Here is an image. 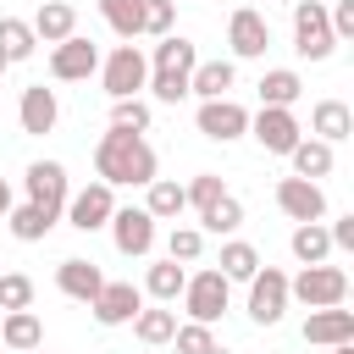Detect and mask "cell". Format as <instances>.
Returning a JSON list of instances; mask_svg holds the SVG:
<instances>
[{"label":"cell","mask_w":354,"mask_h":354,"mask_svg":"<svg viewBox=\"0 0 354 354\" xmlns=\"http://www.w3.org/2000/svg\"><path fill=\"white\" fill-rule=\"evenodd\" d=\"M55 288H61L66 299H77V304H94V293L105 288V271H100L94 260H77V254H72V260L55 266Z\"/></svg>","instance_id":"18"},{"label":"cell","mask_w":354,"mask_h":354,"mask_svg":"<svg viewBox=\"0 0 354 354\" xmlns=\"http://www.w3.org/2000/svg\"><path fill=\"white\" fill-rule=\"evenodd\" d=\"M17 122H22V133H33V138L55 133V122H61L55 88H44V83H28V88H22V105H17Z\"/></svg>","instance_id":"17"},{"label":"cell","mask_w":354,"mask_h":354,"mask_svg":"<svg viewBox=\"0 0 354 354\" xmlns=\"http://www.w3.org/2000/svg\"><path fill=\"white\" fill-rule=\"evenodd\" d=\"M183 194H188V205H194V210H205V205H216V199L227 194V183H221L216 171H199V177H188V183H183Z\"/></svg>","instance_id":"38"},{"label":"cell","mask_w":354,"mask_h":354,"mask_svg":"<svg viewBox=\"0 0 354 354\" xmlns=\"http://www.w3.org/2000/svg\"><path fill=\"white\" fill-rule=\"evenodd\" d=\"M326 238H332V249H354V216H337L326 227Z\"/></svg>","instance_id":"42"},{"label":"cell","mask_w":354,"mask_h":354,"mask_svg":"<svg viewBox=\"0 0 354 354\" xmlns=\"http://www.w3.org/2000/svg\"><path fill=\"white\" fill-rule=\"evenodd\" d=\"M293 50L304 61H326L337 50L332 39V22H326V0H299L293 6Z\"/></svg>","instance_id":"6"},{"label":"cell","mask_w":354,"mask_h":354,"mask_svg":"<svg viewBox=\"0 0 354 354\" xmlns=\"http://www.w3.org/2000/svg\"><path fill=\"white\" fill-rule=\"evenodd\" d=\"M299 94H304V77H299L293 66H271V72L260 77V105H282V111H293Z\"/></svg>","instance_id":"30"},{"label":"cell","mask_w":354,"mask_h":354,"mask_svg":"<svg viewBox=\"0 0 354 354\" xmlns=\"http://www.w3.org/2000/svg\"><path fill=\"white\" fill-rule=\"evenodd\" d=\"M288 249H293L299 266H326V260H332V238H326L321 221H299L293 238H288Z\"/></svg>","instance_id":"28"},{"label":"cell","mask_w":354,"mask_h":354,"mask_svg":"<svg viewBox=\"0 0 354 354\" xmlns=\"http://www.w3.org/2000/svg\"><path fill=\"white\" fill-rule=\"evenodd\" d=\"M0 50H6V61L17 66V61H28V55L39 50V39H33V28H28L22 17H0Z\"/></svg>","instance_id":"33"},{"label":"cell","mask_w":354,"mask_h":354,"mask_svg":"<svg viewBox=\"0 0 354 354\" xmlns=\"http://www.w3.org/2000/svg\"><path fill=\"white\" fill-rule=\"evenodd\" d=\"M183 282H188V266H177V260H155V266L144 271V299H155V304H177V299H183Z\"/></svg>","instance_id":"25"},{"label":"cell","mask_w":354,"mask_h":354,"mask_svg":"<svg viewBox=\"0 0 354 354\" xmlns=\"http://www.w3.org/2000/svg\"><path fill=\"white\" fill-rule=\"evenodd\" d=\"M22 183H28V205H39L50 216H61L66 199H72V183H66V166L61 160H33Z\"/></svg>","instance_id":"12"},{"label":"cell","mask_w":354,"mask_h":354,"mask_svg":"<svg viewBox=\"0 0 354 354\" xmlns=\"http://www.w3.org/2000/svg\"><path fill=\"white\" fill-rule=\"evenodd\" d=\"M55 221H61V216H50V210H39V205H11V210H6V227H11L17 243H39V238H50Z\"/></svg>","instance_id":"31"},{"label":"cell","mask_w":354,"mask_h":354,"mask_svg":"<svg viewBox=\"0 0 354 354\" xmlns=\"http://www.w3.org/2000/svg\"><path fill=\"white\" fill-rule=\"evenodd\" d=\"M171 17H177V0H144V33L149 39H166Z\"/></svg>","instance_id":"40"},{"label":"cell","mask_w":354,"mask_h":354,"mask_svg":"<svg viewBox=\"0 0 354 354\" xmlns=\"http://www.w3.org/2000/svg\"><path fill=\"white\" fill-rule=\"evenodd\" d=\"M348 133H354V111H348L343 100H315V111H310V138L343 144Z\"/></svg>","instance_id":"22"},{"label":"cell","mask_w":354,"mask_h":354,"mask_svg":"<svg viewBox=\"0 0 354 354\" xmlns=\"http://www.w3.org/2000/svg\"><path fill=\"white\" fill-rule=\"evenodd\" d=\"M199 66V44L194 39H183V33H166L155 50H149V94L160 100V105H177V100H188V72Z\"/></svg>","instance_id":"2"},{"label":"cell","mask_w":354,"mask_h":354,"mask_svg":"<svg viewBox=\"0 0 354 354\" xmlns=\"http://www.w3.org/2000/svg\"><path fill=\"white\" fill-rule=\"evenodd\" d=\"M94 72H100V44H94V39L72 33V39H61V44L50 50V77H55V83H83V77H94Z\"/></svg>","instance_id":"10"},{"label":"cell","mask_w":354,"mask_h":354,"mask_svg":"<svg viewBox=\"0 0 354 354\" xmlns=\"http://www.w3.org/2000/svg\"><path fill=\"white\" fill-rule=\"evenodd\" d=\"M249 133H254V144H260L266 155H288V149L304 138L299 116H293V111H282V105H260V111L249 116Z\"/></svg>","instance_id":"8"},{"label":"cell","mask_w":354,"mask_h":354,"mask_svg":"<svg viewBox=\"0 0 354 354\" xmlns=\"http://www.w3.org/2000/svg\"><path fill=\"white\" fill-rule=\"evenodd\" d=\"M227 304H232V282L210 266V271H194L188 282H183V310H188V321H199V326H216L221 315H227Z\"/></svg>","instance_id":"5"},{"label":"cell","mask_w":354,"mask_h":354,"mask_svg":"<svg viewBox=\"0 0 354 354\" xmlns=\"http://www.w3.org/2000/svg\"><path fill=\"white\" fill-rule=\"evenodd\" d=\"M6 210H11V183L0 177V221H6Z\"/></svg>","instance_id":"43"},{"label":"cell","mask_w":354,"mask_h":354,"mask_svg":"<svg viewBox=\"0 0 354 354\" xmlns=\"http://www.w3.org/2000/svg\"><path fill=\"white\" fill-rule=\"evenodd\" d=\"M288 299H299L304 310H337L348 299V271L343 266H304L299 277H288Z\"/></svg>","instance_id":"3"},{"label":"cell","mask_w":354,"mask_h":354,"mask_svg":"<svg viewBox=\"0 0 354 354\" xmlns=\"http://www.w3.org/2000/svg\"><path fill=\"white\" fill-rule=\"evenodd\" d=\"M227 282H249L254 271H260V249L254 243H243V238H227L221 243V266H216Z\"/></svg>","instance_id":"32"},{"label":"cell","mask_w":354,"mask_h":354,"mask_svg":"<svg viewBox=\"0 0 354 354\" xmlns=\"http://www.w3.org/2000/svg\"><path fill=\"white\" fill-rule=\"evenodd\" d=\"M232 83H238V66L232 61H199L188 72V94H199V100H227Z\"/></svg>","instance_id":"24"},{"label":"cell","mask_w":354,"mask_h":354,"mask_svg":"<svg viewBox=\"0 0 354 354\" xmlns=\"http://www.w3.org/2000/svg\"><path fill=\"white\" fill-rule=\"evenodd\" d=\"M88 310H94L100 326H127V321L144 310V288H133V282H111V277H105V288L94 293Z\"/></svg>","instance_id":"15"},{"label":"cell","mask_w":354,"mask_h":354,"mask_svg":"<svg viewBox=\"0 0 354 354\" xmlns=\"http://www.w3.org/2000/svg\"><path fill=\"white\" fill-rule=\"evenodd\" d=\"M6 66H11V61H6V50H0V72H6Z\"/></svg>","instance_id":"45"},{"label":"cell","mask_w":354,"mask_h":354,"mask_svg":"<svg viewBox=\"0 0 354 354\" xmlns=\"http://www.w3.org/2000/svg\"><path fill=\"white\" fill-rule=\"evenodd\" d=\"M199 221H205L199 232H238V227H243V205H238V194H221L216 205H205Z\"/></svg>","instance_id":"34"},{"label":"cell","mask_w":354,"mask_h":354,"mask_svg":"<svg viewBox=\"0 0 354 354\" xmlns=\"http://www.w3.org/2000/svg\"><path fill=\"white\" fill-rule=\"evenodd\" d=\"M111 238H116V249L127 254V260H144L149 249H155V221H149V210L144 205H116V216H111Z\"/></svg>","instance_id":"14"},{"label":"cell","mask_w":354,"mask_h":354,"mask_svg":"<svg viewBox=\"0 0 354 354\" xmlns=\"http://www.w3.org/2000/svg\"><path fill=\"white\" fill-rule=\"evenodd\" d=\"M199 254H205V232H199V227H171V238H166V260L194 266Z\"/></svg>","instance_id":"36"},{"label":"cell","mask_w":354,"mask_h":354,"mask_svg":"<svg viewBox=\"0 0 354 354\" xmlns=\"http://www.w3.org/2000/svg\"><path fill=\"white\" fill-rule=\"evenodd\" d=\"M277 210H282L288 221H321V216H326V194H321V183L282 177V183H277Z\"/></svg>","instance_id":"16"},{"label":"cell","mask_w":354,"mask_h":354,"mask_svg":"<svg viewBox=\"0 0 354 354\" xmlns=\"http://www.w3.org/2000/svg\"><path fill=\"white\" fill-rule=\"evenodd\" d=\"M332 354H354V343H337V348H332Z\"/></svg>","instance_id":"44"},{"label":"cell","mask_w":354,"mask_h":354,"mask_svg":"<svg viewBox=\"0 0 354 354\" xmlns=\"http://www.w3.org/2000/svg\"><path fill=\"white\" fill-rule=\"evenodd\" d=\"M282 315H288V271L260 266L249 277V321L254 326H277Z\"/></svg>","instance_id":"7"},{"label":"cell","mask_w":354,"mask_h":354,"mask_svg":"<svg viewBox=\"0 0 354 354\" xmlns=\"http://www.w3.org/2000/svg\"><path fill=\"white\" fill-rule=\"evenodd\" d=\"M100 83L111 100H138L144 83H149V55L138 44H116L105 61H100Z\"/></svg>","instance_id":"4"},{"label":"cell","mask_w":354,"mask_h":354,"mask_svg":"<svg viewBox=\"0 0 354 354\" xmlns=\"http://www.w3.org/2000/svg\"><path fill=\"white\" fill-rule=\"evenodd\" d=\"M288 160H293V177H304V183H315V177H326V171L337 166V155H332V144H321V138H299V144L288 149Z\"/></svg>","instance_id":"27"},{"label":"cell","mask_w":354,"mask_h":354,"mask_svg":"<svg viewBox=\"0 0 354 354\" xmlns=\"http://www.w3.org/2000/svg\"><path fill=\"white\" fill-rule=\"evenodd\" d=\"M326 22H332V39H337V44H343V39H354V0L326 6Z\"/></svg>","instance_id":"41"},{"label":"cell","mask_w":354,"mask_h":354,"mask_svg":"<svg viewBox=\"0 0 354 354\" xmlns=\"http://www.w3.org/2000/svg\"><path fill=\"white\" fill-rule=\"evenodd\" d=\"M28 28H33V39H39V44H50V50H55L61 39H72V33H77V6H66V0H44V6L33 11V22H28Z\"/></svg>","instance_id":"20"},{"label":"cell","mask_w":354,"mask_h":354,"mask_svg":"<svg viewBox=\"0 0 354 354\" xmlns=\"http://www.w3.org/2000/svg\"><path fill=\"white\" fill-rule=\"evenodd\" d=\"M171 343H177V354H210V348H216V332L199 326V321H183V326L171 332Z\"/></svg>","instance_id":"39"},{"label":"cell","mask_w":354,"mask_h":354,"mask_svg":"<svg viewBox=\"0 0 354 354\" xmlns=\"http://www.w3.org/2000/svg\"><path fill=\"white\" fill-rule=\"evenodd\" d=\"M94 171L105 188H144L155 183V149L144 144V133H100L94 144Z\"/></svg>","instance_id":"1"},{"label":"cell","mask_w":354,"mask_h":354,"mask_svg":"<svg viewBox=\"0 0 354 354\" xmlns=\"http://www.w3.org/2000/svg\"><path fill=\"white\" fill-rule=\"evenodd\" d=\"M227 44H232L238 61H260V55L271 50V22H266L254 6H238V11L227 17Z\"/></svg>","instance_id":"13"},{"label":"cell","mask_w":354,"mask_h":354,"mask_svg":"<svg viewBox=\"0 0 354 354\" xmlns=\"http://www.w3.org/2000/svg\"><path fill=\"white\" fill-rule=\"evenodd\" d=\"M100 6V17H105V28L122 39V44H133V39H144V0H94Z\"/></svg>","instance_id":"26"},{"label":"cell","mask_w":354,"mask_h":354,"mask_svg":"<svg viewBox=\"0 0 354 354\" xmlns=\"http://www.w3.org/2000/svg\"><path fill=\"white\" fill-rule=\"evenodd\" d=\"M210 354H232V348H221V343H216V348H210Z\"/></svg>","instance_id":"46"},{"label":"cell","mask_w":354,"mask_h":354,"mask_svg":"<svg viewBox=\"0 0 354 354\" xmlns=\"http://www.w3.org/2000/svg\"><path fill=\"white\" fill-rule=\"evenodd\" d=\"M304 343H321V348H337V343H354V310H310L304 315Z\"/></svg>","instance_id":"19"},{"label":"cell","mask_w":354,"mask_h":354,"mask_svg":"<svg viewBox=\"0 0 354 354\" xmlns=\"http://www.w3.org/2000/svg\"><path fill=\"white\" fill-rule=\"evenodd\" d=\"M194 122H199V133H205L210 144H232V138L249 133V111H243L232 94H227V100H199Z\"/></svg>","instance_id":"11"},{"label":"cell","mask_w":354,"mask_h":354,"mask_svg":"<svg viewBox=\"0 0 354 354\" xmlns=\"http://www.w3.org/2000/svg\"><path fill=\"white\" fill-rule=\"evenodd\" d=\"M77 232H100V227H111V216H116V188H105L100 177L88 183V188H77L72 199H66V210H61Z\"/></svg>","instance_id":"9"},{"label":"cell","mask_w":354,"mask_h":354,"mask_svg":"<svg viewBox=\"0 0 354 354\" xmlns=\"http://www.w3.org/2000/svg\"><path fill=\"white\" fill-rule=\"evenodd\" d=\"M149 105L144 100H111V127L116 133H149Z\"/></svg>","instance_id":"35"},{"label":"cell","mask_w":354,"mask_h":354,"mask_svg":"<svg viewBox=\"0 0 354 354\" xmlns=\"http://www.w3.org/2000/svg\"><path fill=\"white\" fill-rule=\"evenodd\" d=\"M6 310H33V277H22V271L0 277V315Z\"/></svg>","instance_id":"37"},{"label":"cell","mask_w":354,"mask_h":354,"mask_svg":"<svg viewBox=\"0 0 354 354\" xmlns=\"http://www.w3.org/2000/svg\"><path fill=\"white\" fill-rule=\"evenodd\" d=\"M0 348H11V354H33V348H44V326H39V315H33V310H6V315H0Z\"/></svg>","instance_id":"21"},{"label":"cell","mask_w":354,"mask_h":354,"mask_svg":"<svg viewBox=\"0 0 354 354\" xmlns=\"http://www.w3.org/2000/svg\"><path fill=\"white\" fill-rule=\"evenodd\" d=\"M171 332H177V310H171V304H144V310L133 315V337L149 343V348L171 343Z\"/></svg>","instance_id":"29"},{"label":"cell","mask_w":354,"mask_h":354,"mask_svg":"<svg viewBox=\"0 0 354 354\" xmlns=\"http://www.w3.org/2000/svg\"><path fill=\"white\" fill-rule=\"evenodd\" d=\"M33 354H50V348H33Z\"/></svg>","instance_id":"47"},{"label":"cell","mask_w":354,"mask_h":354,"mask_svg":"<svg viewBox=\"0 0 354 354\" xmlns=\"http://www.w3.org/2000/svg\"><path fill=\"white\" fill-rule=\"evenodd\" d=\"M144 210H149V221H177V216L188 210L183 183H177V177H155V183H144Z\"/></svg>","instance_id":"23"}]
</instances>
